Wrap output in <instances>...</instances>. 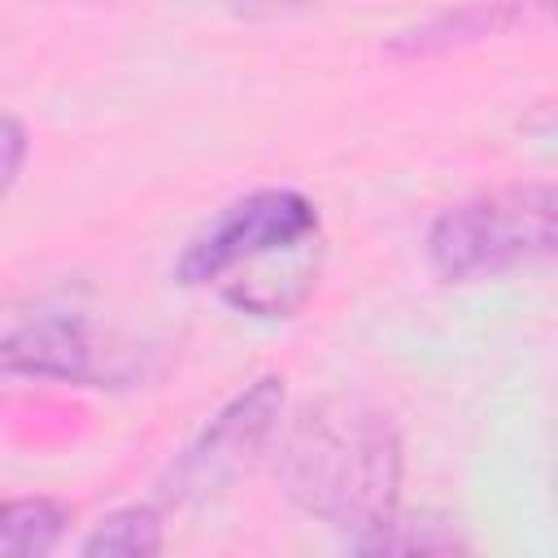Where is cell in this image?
I'll use <instances>...</instances> for the list:
<instances>
[{"label":"cell","instance_id":"cell-1","mask_svg":"<svg viewBox=\"0 0 558 558\" xmlns=\"http://www.w3.org/2000/svg\"><path fill=\"white\" fill-rule=\"evenodd\" d=\"M279 475L296 510L349 536L357 549H371L397 519V427L388 423V414L362 401H318L292 423L279 453Z\"/></svg>","mask_w":558,"mask_h":558},{"label":"cell","instance_id":"cell-2","mask_svg":"<svg viewBox=\"0 0 558 558\" xmlns=\"http://www.w3.org/2000/svg\"><path fill=\"white\" fill-rule=\"evenodd\" d=\"M318 209L292 187H262L227 209L183 248L179 279L214 288L253 318L292 314L318 283Z\"/></svg>","mask_w":558,"mask_h":558},{"label":"cell","instance_id":"cell-3","mask_svg":"<svg viewBox=\"0 0 558 558\" xmlns=\"http://www.w3.org/2000/svg\"><path fill=\"white\" fill-rule=\"evenodd\" d=\"M554 218L558 196L549 183L480 192L436 214L427 231V266L445 283H471L536 262L554 248Z\"/></svg>","mask_w":558,"mask_h":558},{"label":"cell","instance_id":"cell-4","mask_svg":"<svg viewBox=\"0 0 558 558\" xmlns=\"http://www.w3.org/2000/svg\"><path fill=\"white\" fill-rule=\"evenodd\" d=\"M0 375L65 379V384H118L126 375L122 353L100 340L92 314L70 296H35L0 310Z\"/></svg>","mask_w":558,"mask_h":558},{"label":"cell","instance_id":"cell-5","mask_svg":"<svg viewBox=\"0 0 558 558\" xmlns=\"http://www.w3.org/2000/svg\"><path fill=\"white\" fill-rule=\"evenodd\" d=\"M279 410H283L279 375H266V379L248 384L240 397H231L179 458V466L170 475V484H174L170 493L174 497H209V493H222L227 484H235L253 466V458L266 449V440L275 436Z\"/></svg>","mask_w":558,"mask_h":558},{"label":"cell","instance_id":"cell-6","mask_svg":"<svg viewBox=\"0 0 558 558\" xmlns=\"http://www.w3.org/2000/svg\"><path fill=\"white\" fill-rule=\"evenodd\" d=\"M70 514L48 497L0 501V554H48L57 549Z\"/></svg>","mask_w":558,"mask_h":558},{"label":"cell","instance_id":"cell-7","mask_svg":"<svg viewBox=\"0 0 558 558\" xmlns=\"http://www.w3.org/2000/svg\"><path fill=\"white\" fill-rule=\"evenodd\" d=\"M166 545L161 514L153 506H126L113 510L109 519L96 523V532L83 541V554H105V558H144Z\"/></svg>","mask_w":558,"mask_h":558},{"label":"cell","instance_id":"cell-8","mask_svg":"<svg viewBox=\"0 0 558 558\" xmlns=\"http://www.w3.org/2000/svg\"><path fill=\"white\" fill-rule=\"evenodd\" d=\"M22 161H26V126L17 118L0 113V196L13 187Z\"/></svg>","mask_w":558,"mask_h":558},{"label":"cell","instance_id":"cell-9","mask_svg":"<svg viewBox=\"0 0 558 558\" xmlns=\"http://www.w3.org/2000/svg\"><path fill=\"white\" fill-rule=\"evenodd\" d=\"M240 9H283V4H296V0H235Z\"/></svg>","mask_w":558,"mask_h":558}]
</instances>
